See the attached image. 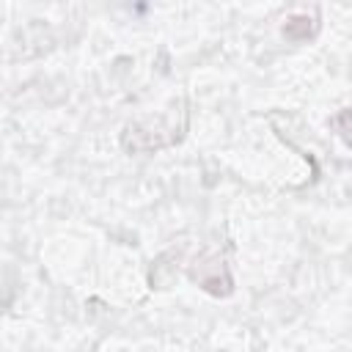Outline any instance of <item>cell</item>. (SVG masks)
<instances>
[{"mask_svg":"<svg viewBox=\"0 0 352 352\" xmlns=\"http://www.w3.org/2000/svg\"><path fill=\"white\" fill-rule=\"evenodd\" d=\"M308 22H311L308 16H292V19L286 22L283 33H286L289 38H308V36H314V30H316V25H308Z\"/></svg>","mask_w":352,"mask_h":352,"instance_id":"6da1fadb","label":"cell"}]
</instances>
